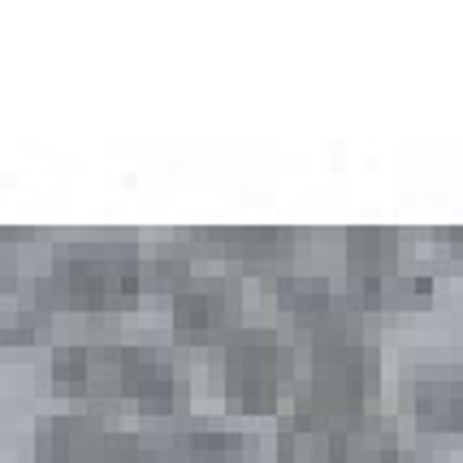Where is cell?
Masks as SVG:
<instances>
[{
  "label": "cell",
  "instance_id": "cell-1",
  "mask_svg": "<svg viewBox=\"0 0 463 463\" xmlns=\"http://www.w3.org/2000/svg\"><path fill=\"white\" fill-rule=\"evenodd\" d=\"M143 256L147 251L121 239L65 242L48 264V286L70 312L118 317L126 303L143 295Z\"/></svg>",
  "mask_w": 463,
  "mask_h": 463
},
{
  "label": "cell",
  "instance_id": "cell-2",
  "mask_svg": "<svg viewBox=\"0 0 463 463\" xmlns=\"http://www.w3.org/2000/svg\"><path fill=\"white\" fill-rule=\"evenodd\" d=\"M377 355L368 338H343L329 346H312V373L295 394L290 420L317 433H338L346 420L368 411V399L377 390Z\"/></svg>",
  "mask_w": 463,
  "mask_h": 463
},
{
  "label": "cell",
  "instance_id": "cell-3",
  "mask_svg": "<svg viewBox=\"0 0 463 463\" xmlns=\"http://www.w3.org/2000/svg\"><path fill=\"white\" fill-rule=\"evenodd\" d=\"M343 273L364 312H407L420 303L433 282L403 264V242L390 225H355L343 234Z\"/></svg>",
  "mask_w": 463,
  "mask_h": 463
},
{
  "label": "cell",
  "instance_id": "cell-4",
  "mask_svg": "<svg viewBox=\"0 0 463 463\" xmlns=\"http://www.w3.org/2000/svg\"><path fill=\"white\" fill-rule=\"evenodd\" d=\"M295 385V351L278 329H239L222 346V394L234 416H269Z\"/></svg>",
  "mask_w": 463,
  "mask_h": 463
},
{
  "label": "cell",
  "instance_id": "cell-5",
  "mask_svg": "<svg viewBox=\"0 0 463 463\" xmlns=\"http://www.w3.org/2000/svg\"><path fill=\"white\" fill-rule=\"evenodd\" d=\"M269 290L278 295L303 343L329 346L343 338H364V307L351 290H338L303 273H269Z\"/></svg>",
  "mask_w": 463,
  "mask_h": 463
},
{
  "label": "cell",
  "instance_id": "cell-6",
  "mask_svg": "<svg viewBox=\"0 0 463 463\" xmlns=\"http://www.w3.org/2000/svg\"><path fill=\"white\" fill-rule=\"evenodd\" d=\"M35 463H143L139 433L135 429H113L96 416H48L31 446Z\"/></svg>",
  "mask_w": 463,
  "mask_h": 463
},
{
  "label": "cell",
  "instance_id": "cell-7",
  "mask_svg": "<svg viewBox=\"0 0 463 463\" xmlns=\"http://www.w3.org/2000/svg\"><path fill=\"white\" fill-rule=\"evenodd\" d=\"M121 399L152 416V420H174L191 403V382L174 355H165L152 343L121 346Z\"/></svg>",
  "mask_w": 463,
  "mask_h": 463
},
{
  "label": "cell",
  "instance_id": "cell-8",
  "mask_svg": "<svg viewBox=\"0 0 463 463\" xmlns=\"http://www.w3.org/2000/svg\"><path fill=\"white\" fill-rule=\"evenodd\" d=\"M399 407L424 433H463V364H407L399 377Z\"/></svg>",
  "mask_w": 463,
  "mask_h": 463
},
{
  "label": "cell",
  "instance_id": "cell-9",
  "mask_svg": "<svg viewBox=\"0 0 463 463\" xmlns=\"http://www.w3.org/2000/svg\"><path fill=\"white\" fill-rule=\"evenodd\" d=\"M52 394L79 403L121 399V346L118 343H65L52 351Z\"/></svg>",
  "mask_w": 463,
  "mask_h": 463
},
{
  "label": "cell",
  "instance_id": "cell-10",
  "mask_svg": "<svg viewBox=\"0 0 463 463\" xmlns=\"http://www.w3.org/2000/svg\"><path fill=\"white\" fill-rule=\"evenodd\" d=\"M143 463H256V438L239 429H147Z\"/></svg>",
  "mask_w": 463,
  "mask_h": 463
},
{
  "label": "cell",
  "instance_id": "cell-11",
  "mask_svg": "<svg viewBox=\"0 0 463 463\" xmlns=\"http://www.w3.org/2000/svg\"><path fill=\"white\" fill-rule=\"evenodd\" d=\"M169 321L191 346H225L234 329V295L222 282H191L169 295Z\"/></svg>",
  "mask_w": 463,
  "mask_h": 463
},
{
  "label": "cell",
  "instance_id": "cell-12",
  "mask_svg": "<svg viewBox=\"0 0 463 463\" xmlns=\"http://www.w3.org/2000/svg\"><path fill=\"white\" fill-rule=\"evenodd\" d=\"M186 239L203 256L251 264V269H278L295 256V230H282V225H208V230H191Z\"/></svg>",
  "mask_w": 463,
  "mask_h": 463
},
{
  "label": "cell",
  "instance_id": "cell-13",
  "mask_svg": "<svg viewBox=\"0 0 463 463\" xmlns=\"http://www.w3.org/2000/svg\"><path fill=\"white\" fill-rule=\"evenodd\" d=\"M329 450L334 463H399L403 459V446H399V429L377 416V411H364L355 420H346L338 433H329Z\"/></svg>",
  "mask_w": 463,
  "mask_h": 463
},
{
  "label": "cell",
  "instance_id": "cell-14",
  "mask_svg": "<svg viewBox=\"0 0 463 463\" xmlns=\"http://www.w3.org/2000/svg\"><path fill=\"white\" fill-rule=\"evenodd\" d=\"M57 290L43 282L9 286L5 295V317H0V338L5 346H31L35 338H43V329L52 325V307H57Z\"/></svg>",
  "mask_w": 463,
  "mask_h": 463
},
{
  "label": "cell",
  "instance_id": "cell-15",
  "mask_svg": "<svg viewBox=\"0 0 463 463\" xmlns=\"http://www.w3.org/2000/svg\"><path fill=\"white\" fill-rule=\"evenodd\" d=\"M186 282H191V260H186V251L156 247V251H147V256H143V290L178 295Z\"/></svg>",
  "mask_w": 463,
  "mask_h": 463
},
{
  "label": "cell",
  "instance_id": "cell-16",
  "mask_svg": "<svg viewBox=\"0 0 463 463\" xmlns=\"http://www.w3.org/2000/svg\"><path fill=\"white\" fill-rule=\"evenodd\" d=\"M278 463H334L329 438L317 429H303V424H286L278 433Z\"/></svg>",
  "mask_w": 463,
  "mask_h": 463
},
{
  "label": "cell",
  "instance_id": "cell-17",
  "mask_svg": "<svg viewBox=\"0 0 463 463\" xmlns=\"http://www.w3.org/2000/svg\"><path fill=\"white\" fill-rule=\"evenodd\" d=\"M433 239H438V247H442L446 256L463 260V225H438V230H433Z\"/></svg>",
  "mask_w": 463,
  "mask_h": 463
},
{
  "label": "cell",
  "instance_id": "cell-18",
  "mask_svg": "<svg viewBox=\"0 0 463 463\" xmlns=\"http://www.w3.org/2000/svg\"><path fill=\"white\" fill-rule=\"evenodd\" d=\"M399 463H411V459H399Z\"/></svg>",
  "mask_w": 463,
  "mask_h": 463
}]
</instances>
